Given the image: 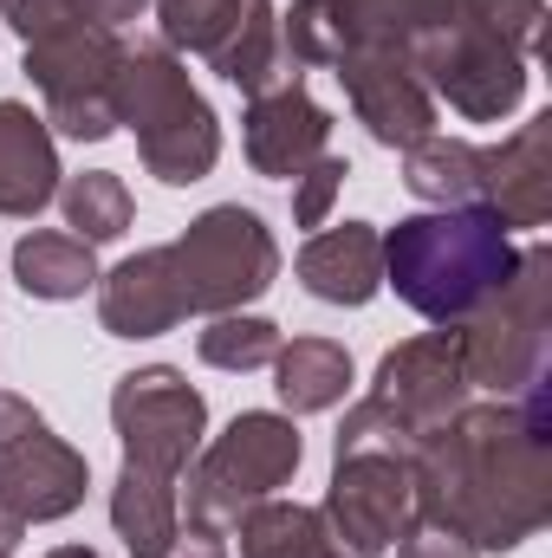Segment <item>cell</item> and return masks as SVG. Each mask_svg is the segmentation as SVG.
Wrapping results in <instances>:
<instances>
[{
	"label": "cell",
	"instance_id": "6da1fadb",
	"mask_svg": "<svg viewBox=\"0 0 552 558\" xmlns=\"http://www.w3.org/2000/svg\"><path fill=\"white\" fill-rule=\"evenodd\" d=\"M410 507L455 526L475 553H514L552 520V403L547 377L520 397L468 403L410 454Z\"/></svg>",
	"mask_w": 552,
	"mask_h": 558
},
{
	"label": "cell",
	"instance_id": "7a4b0ae2",
	"mask_svg": "<svg viewBox=\"0 0 552 558\" xmlns=\"http://www.w3.org/2000/svg\"><path fill=\"white\" fill-rule=\"evenodd\" d=\"M514 241L494 208H429L384 234V279L429 325H461L514 274Z\"/></svg>",
	"mask_w": 552,
	"mask_h": 558
},
{
	"label": "cell",
	"instance_id": "3957f363",
	"mask_svg": "<svg viewBox=\"0 0 552 558\" xmlns=\"http://www.w3.org/2000/svg\"><path fill=\"white\" fill-rule=\"evenodd\" d=\"M111 111H118V124L137 131L143 169L169 189L202 182L221 156V124H215L208 98L189 85V65L163 39L124 46L118 78H111Z\"/></svg>",
	"mask_w": 552,
	"mask_h": 558
},
{
	"label": "cell",
	"instance_id": "277c9868",
	"mask_svg": "<svg viewBox=\"0 0 552 558\" xmlns=\"http://www.w3.org/2000/svg\"><path fill=\"white\" fill-rule=\"evenodd\" d=\"M468 371H461V344L455 331H422L410 344H397L377 364L371 397L345 416L332 454H358V448H384V454H416L422 435H435L448 416L468 410Z\"/></svg>",
	"mask_w": 552,
	"mask_h": 558
},
{
	"label": "cell",
	"instance_id": "5b68a950",
	"mask_svg": "<svg viewBox=\"0 0 552 558\" xmlns=\"http://www.w3.org/2000/svg\"><path fill=\"white\" fill-rule=\"evenodd\" d=\"M461 344V371L475 390L520 397L533 377H547L552 331V247H527L514 274L501 279L461 325H448Z\"/></svg>",
	"mask_w": 552,
	"mask_h": 558
},
{
	"label": "cell",
	"instance_id": "8992f818",
	"mask_svg": "<svg viewBox=\"0 0 552 558\" xmlns=\"http://www.w3.org/2000/svg\"><path fill=\"white\" fill-rule=\"evenodd\" d=\"M299 428L274 410H248L235 416L208 448H195L189 461V526L202 533H235V520L261 500H274L279 487L299 474Z\"/></svg>",
	"mask_w": 552,
	"mask_h": 558
},
{
	"label": "cell",
	"instance_id": "52a82bcc",
	"mask_svg": "<svg viewBox=\"0 0 552 558\" xmlns=\"http://www.w3.org/2000/svg\"><path fill=\"white\" fill-rule=\"evenodd\" d=\"M169 260L182 274V299L189 312H241L254 305L267 286L279 279V247L267 234V221L241 202H221L208 215H195L182 228V241H169Z\"/></svg>",
	"mask_w": 552,
	"mask_h": 558
},
{
	"label": "cell",
	"instance_id": "ba28073f",
	"mask_svg": "<svg viewBox=\"0 0 552 558\" xmlns=\"http://www.w3.org/2000/svg\"><path fill=\"white\" fill-rule=\"evenodd\" d=\"M118 59H124V39L111 26H65V33L26 39V78L39 85L46 124L59 137L105 143L118 131V111H111Z\"/></svg>",
	"mask_w": 552,
	"mask_h": 558
},
{
	"label": "cell",
	"instance_id": "9c48e42d",
	"mask_svg": "<svg viewBox=\"0 0 552 558\" xmlns=\"http://www.w3.org/2000/svg\"><path fill=\"white\" fill-rule=\"evenodd\" d=\"M527 65L533 59H520L507 39L468 20H448L410 46V72L422 78V92L448 98L468 124H501L527 98Z\"/></svg>",
	"mask_w": 552,
	"mask_h": 558
},
{
	"label": "cell",
	"instance_id": "30bf717a",
	"mask_svg": "<svg viewBox=\"0 0 552 558\" xmlns=\"http://www.w3.org/2000/svg\"><path fill=\"white\" fill-rule=\"evenodd\" d=\"M85 487H92L85 454L72 441H59L26 397L0 390V494H7V507L26 526H46V520L79 513Z\"/></svg>",
	"mask_w": 552,
	"mask_h": 558
},
{
	"label": "cell",
	"instance_id": "8fae6325",
	"mask_svg": "<svg viewBox=\"0 0 552 558\" xmlns=\"http://www.w3.org/2000/svg\"><path fill=\"white\" fill-rule=\"evenodd\" d=\"M111 428L124 441V461L137 468H156V474H182L208 435V403L202 390L169 371V364H149V371H131L118 377L111 390Z\"/></svg>",
	"mask_w": 552,
	"mask_h": 558
},
{
	"label": "cell",
	"instance_id": "7c38bea8",
	"mask_svg": "<svg viewBox=\"0 0 552 558\" xmlns=\"http://www.w3.org/2000/svg\"><path fill=\"white\" fill-rule=\"evenodd\" d=\"M332 487H325V533L338 558H384L397 526L410 520V454H384V448H358V454H332Z\"/></svg>",
	"mask_w": 552,
	"mask_h": 558
},
{
	"label": "cell",
	"instance_id": "4fadbf2b",
	"mask_svg": "<svg viewBox=\"0 0 552 558\" xmlns=\"http://www.w3.org/2000/svg\"><path fill=\"white\" fill-rule=\"evenodd\" d=\"M332 72H338V85H345V98H351V118L384 143V149H410V143L435 137V98L422 92V78L410 72L404 52L358 46V52H345Z\"/></svg>",
	"mask_w": 552,
	"mask_h": 558
},
{
	"label": "cell",
	"instance_id": "5bb4252c",
	"mask_svg": "<svg viewBox=\"0 0 552 558\" xmlns=\"http://www.w3.org/2000/svg\"><path fill=\"white\" fill-rule=\"evenodd\" d=\"M248 131V162L261 169V175H274V182H299L319 156H325V143H332V118L312 105V92L299 85V72H286L274 92H261V98H248V118H241Z\"/></svg>",
	"mask_w": 552,
	"mask_h": 558
},
{
	"label": "cell",
	"instance_id": "9a60e30c",
	"mask_svg": "<svg viewBox=\"0 0 552 558\" xmlns=\"http://www.w3.org/2000/svg\"><path fill=\"white\" fill-rule=\"evenodd\" d=\"M481 208H494L507 228L552 221V111L527 118L507 143L481 149Z\"/></svg>",
	"mask_w": 552,
	"mask_h": 558
},
{
	"label": "cell",
	"instance_id": "2e32d148",
	"mask_svg": "<svg viewBox=\"0 0 552 558\" xmlns=\"http://www.w3.org/2000/svg\"><path fill=\"white\" fill-rule=\"evenodd\" d=\"M182 318H189V299H182V274H176L169 247L131 254L124 267L98 279V325L111 338H163Z\"/></svg>",
	"mask_w": 552,
	"mask_h": 558
},
{
	"label": "cell",
	"instance_id": "e0dca14e",
	"mask_svg": "<svg viewBox=\"0 0 552 558\" xmlns=\"http://www.w3.org/2000/svg\"><path fill=\"white\" fill-rule=\"evenodd\" d=\"M299 279L325 305H364V299H377V286H384V234L371 221H345V228L312 234L299 247Z\"/></svg>",
	"mask_w": 552,
	"mask_h": 558
},
{
	"label": "cell",
	"instance_id": "ac0fdd59",
	"mask_svg": "<svg viewBox=\"0 0 552 558\" xmlns=\"http://www.w3.org/2000/svg\"><path fill=\"white\" fill-rule=\"evenodd\" d=\"M59 195V149L39 111L26 105H0V215L26 221Z\"/></svg>",
	"mask_w": 552,
	"mask_h": 558
},
{
	"label": "cell",
	"instance_id": "d6986e66",
	"mask_svg": "<svg viewBox=\"0 0 552 558\" xmlns=\"http://www.w3.org/2000/svg\"><path fill=\"white\" fill-rule=\"evenodd\" d=\"M111 526L124 539L131 558H163V546L176 539L182 526V507H176V474H156L124 461L118 481H111Z\"/></svg>",
	"mask_w": 552,
	"mask_h": 558
},
{
	"label": "cell",
	"instance_id": "ffe728a7",
	"mask_svg": "<svg viewBox=\"0 0 552 558\" xmlns=\"http://www.w3.org/2000/svg\"><path fill=\"white\" fill-rule=\"evenodd\" d=\"M274 390L292 416H319L351 390V351L332 338H292L274 357Z\"/></svg>",
	"mask_w": 552,
	"mask_h": 558
},
{
	"label": "cell",
	"instance_id": "44dd1931",
	"mask_svg": "<svg viewBox=\"0 0 552 558\" xmlns=\"http://www.w3.org/2000/svg\"><path fill=\"white\" fill-rule=\"evenodd\" d=\"M208 65H215L235 92H248V98L274 92L279 78H286V46H279L274 0H248V7H241V20H235V33L208 52Z\"/></svg>",
	"mask_w": 552,
	"mask_h": 558
},
{
	"label": "cell",
	"instance_id": "7402d4cb",
	"mask_svg": "<svg viewBox=\"0 0 552 558\" xmlns=\"http://www.w3.org/2000/svg\"><path fill=\"white\" fill-rule=\"evenodd\" d=\"M404 182L429 208H475L481 202V149L461 137H422L404 149Z\"/></svg>",
	"mask_w": 552,
	"mask_h": 558
},
{
	"label": "cell",
	"instance_id": "603a6c76",
	"mask_svg": "<svg viewBox=\"0 0 552 558\" xmlns=\"http://www.w3.org/2000/svg\"><path fill=\"white\" fill-rule=\"evenodd\" d=\"M235 533H241V558H338L319 507H299V500H279V494L248 507L235 520Z\"/></svg>",
	"mask_w": 552,
	"mask_h": 558
},
{
	"label": "cell",
	"instance_id": "cb8c5ba5",
	"mask_svg": "<svg viewBox=\"0 0 552 558\" xmlns=\"http://www.w3.org/2000/svg\"><path fill=\"white\" fill-rule=\"evenodd\" d=\"M13 279L26 299H85V286H98V260L79 234H26L13 247Z\"/></svg>",
	"mask_w": 552,
	"mask_h": 558
},
{
	"label": "cell",
	"instance_id": "d4e9b609",
	"mask_svg": "<svg viewBox=\"0 0 552 558\" xmlns=\"http://www.w3.org/2000/svg\"><path fill=\"white\" fill-rule=\"evenodd\" d=\"M59 208H65V228L85 247H105V241H118L131 228V189L111 169H85V175L59 182Z\"/></svg>",
	"mask_w": 552,
	"mask_h": 558
},
{
	"label": "cell",
	"instance_id": "484cf974",
	"mask_svg": "<svg viewBox=\"0 0 552 558\" xmlns=\"http://www.w3.org/2000/svg\"><path fill=\"white\" fill-rule=\"evenodd\" d=\"M195 351L215 371H261V364L279 357V325L274 318H254V312H221V318H208Z\"/></svg>",
	"mask_w": 552,
	"mask_h": 558
},
{
	"label": "cell",
	"instance_id": "4316f807",
	"mask_svg": "<svg viewBox=\"0 0 552 558\" xmlns=\"http://www.w3.org/2000/svg\"><path fill=\"white\" fill-rule=\"evenodd\" d=\"M241 7H248V0H156L163 46H169V52H202V59H208V52L235 33Z\"/></svg>",
	"mask_w": 552,
	"mask_h": 558
},
{
	"label": "cell",
	"instance_id": "83f0119b",
	"mask_svg": "<svg viewBox=\"0 0 552 558\" xmlns=\"http://www.w3.org/2000/svg\"><path fill=\"white\" fill-rule=\"evenodd\" d=\"M455 20L468 26H488L494 39H507L520 59L540 52V20H547V0H455Z\"/></svg>",
	"mask_w": 552,
	"mask_h": 558
},
{
	"label": "cell",
	"instance_id": "f1b7e54d",
	"mask_svg": "<svg viewBox=\"0 0 552 558\" xmlns=\"http://www.w3.org/2000/svg\"><path fill=\"white\" fill-rule=\"evenodd\" d=\"M345 175H351V162L325 149V156L299 175V189H292V221H299V228H319V221L332 215V195L345 189Z\"/></svg>",
	"mask_w": 552,
	"mask_h": 558
},
{
	"label": "cell",
	"instance_id": "f546056e",
	"mask_svg": "<svg viewBox=\"0 0 552 558\" xmlns=\"http://www.w3.org/2000/svg\"><path fill=\"white\" fill-rule=\"evenodd\" d=\"M391 546H397V558H481L455 526H442V520H429V513H416V507H410V520L397 526Z\"/></svg>",
	"mask_w": 552,
	"mask_h": 558
},
{
	"label": "cell",
	"instance_id": "4dcf8cb0",
	"mask_svg": "<svg viewBox=\"0 0 552 558\" xmlns=\"http://www.w3.org/2000/svg\"><path fill=\"white\" fill-rule=\"evenodd\" d=\"M7 26L20 39H46V33H65V26H92L79 0H0Z\"/></svg>",
	"mask_w": 552,
	"mask_h": 558
},
{
	"label": "cell",
	"instance_id": "1f68e13d",
	"mask_svg": "<svg viewBox=\"0 0 552 558\" xmlns=\"http://www.w3.org/2000/svg\"><path fill=\"white\" fill-rule=\"evenodd\" d=\"M163 558H228L221 533H202V526H176V539L163 546Z\"/></svg>",
	"mask_w": 552,
	"mask_h": 558
},
{
	"label": "cell",
	"instance_id": "d6a6232c",
	"mask_svg": "<svg viewBox=\"0 0 552 558\" xmlns=\"http://www.w3.org/2000/svg\"><path fill=\"white\" fill-rule=\"evenodd\" d=\"M79 7H85V20H92V26H111V33H118L124 20H137L149 0H79Z\"/></svg>",
	"mask_w": 552,
	"mask_h": 558
},
{
	"label": "cell",
	"instance_id": "836d02e7",
	"mask_svg": "<svg viewBox=\"0 0 552 558\" xmlns=\"http://www.w3.org/2000/svg\"><path fill=\"white\" fill-rule=\"evenodd\" d=\"M20 533H26V520H20V513L7 507V494H0V553H13V546H20Z\"/></svg>",
	"mask_w": 552,
	"mask_h": 558
},
{
	"label": "cell",
	"instance_id": "e575fe53",
	"mask_svg": "<svg viewBox=\"0 0 552 558\" xmlns=\"http://www.w3.org/2000/svg\"><path fill=\"white\" fill-rule=\"evenodd\" d=\"M46 558H98V553H92V546H52Z\"/></svg>",
	"mask_w": 552,
	"mask_h": 558
},
{
	"label": "cell",
	"instance_id": "d590c367",
	"mask_svg": "<svg viewBox=\"0 0 552 558\" xmlns=\"http://www.w3.org/2000/svg\"><path fill=\"white\" fill-rule=\"evenodd\" d=\"M0 558H13V553H0Z\"/></svg>",
	"mask_w": 552,
	"mask_h": 558
}]
</instances>
